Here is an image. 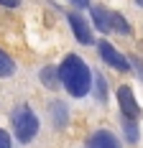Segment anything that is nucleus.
Masks as SVG:
<instances>
[{
    "mask_svg": "<svg viewBox=\"0 0 143 148\" xmlns=\"http://www.w3.org/2000/svg\"><path fill=\"white\" fill-rule=\"evenodd\" d=\"M38 79H41V84L46 89H56L59 82H61V77H59V66H43L41 72H38Z\"/></svg>",
    "mask_w": 143,
    "mask_h": 148,
    "instance_id": "8",
    "label": "nucleus"
},
{
    "mask_svg": "<svg viewBox=\"0 0 143 148\" xmlns=\"http://www.w3.org/2000/svg\"><path fill=\"white\" fill-rule=\"evenodd\" d=\"M130 64L135 66V72H138V77H141V79H143V61L138 59V56H133V59H130Z\"/></svg>",
    "mask_w": 143,
    "mask_h": 148,
    "instance_id": "15",
    "label": "nucleus"
},
{
    "mask_svg": "<svg viewBox=\"0 0 143 148\" xmlns=\"http://www.w3.org/2000/svg\"><path fill=\"white\" fill-rule=\"evenodd\" d=\"M59 77H61V84L69 92L72 97H85L87 92L92 89V77L89 66L85 64V59H79L77 54H67L61 64H59Z\"/></svg>",
    "mask_w": 143,
    "mask_h": 148,
    "instance_id": "1",
    "label": "nucleus"
},
{
    "mask_svg": "<svg viewBox=\"0 0 143 148\" xmlns=\"http://www.w3.org/2000/svg\"><path fill=\"white\" fill-rule=\"evenodd\" d=\"M51 118H54V125H56V128H64L67 120H69V112H67V107L61 102H54L51 105Z\"/></svg>",
    "mask_w": 143,
    "mask_h": 148,
    "instance_id": "10",
    "label": "nucleus"
},
{
    "mask_svg": "<svg viewBox=\"0 0 143 148\" xmlns=\"http://www.w3.org/2000/svg\"><path fill=\"white\" fill-rule=\"evenodd\" d=\"M118 105H120V115H123V118H130V120L141 118V107L135 102L130 87H120L118 89Z\"/></svg>",
    "mask_w": 143,
    "mask_h": 148,
    "instance_id": "4",
    "label": "nucleus"
},
{
    "mask_svg": "<svg viewBox=\"0 0 143 148\" xmlns=\"http://www.w3.org/2000/svg\"><path fill=\"white\" fill-rule=\"evenodd\" d=\"M13 72H15V61L0 49V77H10Z\"/></svg>",
    "mask_w": 143,
    "mask_h": 148,
    "instance_id": "12",
    "label": "nucleus"
},
{
    "mask_svg": "<svg viewBox=\"0 0 143 148\" xmlns=\"http://www.w3.org/2000/svg\"><path fill=\"white\" fill-rule=\"evenodd\" d=\"M87 148H120V143L110 130H95L87 140Z\"/></svg>",
    "mask_w": 143,
    "mask_h": 148,
    "instance_id": "6",
    "label": "nucleus"
},
{
    "mask_svg": "<svg viewBox=\"0 0 143 148\" xmlns=\"http://www.w3.org/2000/svg\"><path fill=\"white\" fill-rule=\"evenodd\" d=\"M92 21H95V28H100L102 33L113 31V13L102 5H92Z\"/></svg>",
    "mask_w": 143,
    "mask_h": 148,
    "instance_id": "7",
    "label": "nucleus"
},
{
    "mask_svg": "<svg viewBox=\"0 0 143 148\" xmlns=\"http://www.w3.org/2000/svg\"><path fill=\"white\" fill-rule=\"evenodd\" d=\"M10 123H13L15 138H18L21 143H31V140L36 138V133H38V118H36V112L31 110L28 105L15 107L13 115H10Z\"/></svg>",
    "mask_w": 143,
    "mask_h": 148,
    "instance_id": "2",
    "label": "nucleus"
},
{
    "mask_svg": "<svg viewBox=\"0 0 143 148\" xmlns=\"http://www.w3.org/2000/svg\"><path fill=\"white\" fill-rule=\"evenodd\" d=\"M123 130H125V140H128L130 146H135L138 143V125H135V120L123 118Z\"/></svg>",
    "mask_w": 143,
    "mask_h": 148,
    "instance_id": "11",
    "label": "nucleus"
},
{
    "mask_svg": "<svg viewBox=\"0 0 143 148\" xmlns=\"http://www.w3.org/2000/svg\"><path fill=\"white\" fill-rule=\"evenodd\" d=\"M97 54H100V59L105 61V64H110L118 72H130V69H133L130 59H125L120 51H115V46L110 44V41H100V44H97Z\"/></svg>",
    "mask_w": 143,
    "mask_h": 148,
    "instance_id": "3",
    "label": "nucleus"
},
{
    "mask_svg": "<svg viewBox=\"0 0 143 148\" xmlns=\"http://www.w3.org/2000/svg\"><path fill=\"white\" fill-rule=\"evenodd\" d=\"M135 3H138V5H143V0H135Z\"/></svg>",
    "mask_w": 143,
    "mask_h": 148,
    "instance_id": "18",
    "label": "nucleus"
},
{
    "mask_svg": "<svg viewBox=\"0 0 143 148\" xmlns=\"http://www.w3.org/2000/svg\"><path fill=\"white\" fill-rule=\"evenodd\" d=\"M0 5H3V8H18L21 0H0Z\"/></svg>",
    "mask_w": 143,
    "mask_h": 148,
    "instance_id": "16",
    "label": "nucleus"
},
{
    "mask_svg": "<svg viewBox=\"0 0 143 148\" xmlns=\"http://www.w3.org/2000/svg\"><path fill=\"white\" fill-rule=\"evenodd\" d=\"M92 87H95V100L97 102H105L107 100V82H105L102 74H95L92 77Z\"/></svg>",
    "mask_w": 143,
    "mask_h": 148,
    "instance_id": "9",
    "label": "nucleus"
},
{
    "mask_svg": "<svg viewBox=\"0 0 143 148\" xmlns=\"http://www.w3.org/2000/svg\"><path fill=\"white\" fill-rule=\"evenodd\" d=\"M0 148H10V135L0 128Z\"/></svg>",
    "mask_w": 143,
    "mask_h": 148,
    "instance_id": "14",
    "label": "nucleus"
},
{
    "mask_svg": "<svg viewBox=\"0 0 143 148\" xmlns=\"http://www.w3.org/2000/svg\"><path fill=\"white\" fill-rule=\"evenodd\" d=\"M69 26H72V31H74V38H77V41H79L82 46L95 44L92 28L87 26V21H85V18H82L79 13H69Z\"/></svg>",
    "mask_w": 143,
    "mask_h": 148,
    "instance_id": "5",
    "label": "nucleus"
},
{
    "mask_svg": "<svg viewBox=\"0 0 143 148\" xmlns=\"http://www.w3.org/2000/svg\"><path fill=\"white\" fill-rule=\"evenodd\" d=\"M72 5H77V8H89V0H69Z\"/></svg>",
    "mask_w": 143,
    "mask_h": 148,
    "instance_id": "17",
    "label": "nucleus"
},
{
    "mask_svg": "<svg viewBox=\"0 0 143 148\" xmlns=\"http://www.w3.org/2000/svg\"><path fill=\"white\" fill-rule=\"evenodd\" d=\"M113 28L128 36V33H130V23L125 21V15H123V13H113Z\"/></svg>",
    "mask_w": 143,
    "mask_h": 148,
    "instance_id": "13",
    "label": "nucleus"
}]
</instances>
